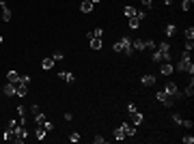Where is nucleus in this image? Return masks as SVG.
<instances>
[{
	"mask_svg": "<svg viewBox=\"0 0 194 144\" xmlns=\"http://www.w3.org/2000/svg\"><path fill=\"white\" fill-rule=\"evenodd\" d=\"M121 129L125 131V136H127V138L136 136V125H134L132 121H123V123H121Z\"/></svg>",
	"mask_w": 194,
	"mask_h": 144,
	"instance_id": "obj_3",
	"label": "nucleus"
},
{
	"mask_svg": "<svg viewBox=\"0 0 194 144\" xmlns=\"http://www.w3.org/2000/svg\"><path fill=\"white\" fill-rule=\"evenodd\" d=\"M2 41H4V37H2V35H0V43H2Z\"/></svg>",
	"mask_w": 194,
	"mask_h": 144,
	"instance_id": "obj_46",
	"label": "nucleus"
},
{
	"mask_svg": "<svg viewBox=\"0 0 194 144\" xmlns=\"http://www.w3.org/2000/svg\"><path fill=\"white\" fill-rule=\"evenodd\" d=\"M30 112H33V116H37V114L41 112V108H39L37 103H33V105H30Z\"/></svg>",
	"mask_w": 194,
	"mask_h": 144,
	"instance_id": "obj_31",
	"label": "nucleus"
},
{
	"mask_svg": "<svg viewBox=\"0 0 194 144\" xmlns=\"http://www.w3.org/2000/svg\"><path fill=\"white\" fill-rule=\"evenodd\" d=\"M46 129H43V125H39L37 129H35V140H46Z\"/></svg>",
	"mask_w": 194,
	"mask_h": 144,
	"instance_id": "obj_15",
	"label": "nucleus"
},
{
	"mask_svg": "<svg viewBox=\"0 0 194 144\" xmlns=\"http://www.w3.org/2000/svg\"><path fill=\"white\" fill-rule=\"evenodd\" d=\"M160 71H162V75H170V73H173V71H175V67H173V65H170V62H164V65H162V69H160Z\"/></svg>",
	"mask_w": 194,
	"mask_h": 144,
	"instance_id": "obj_18",
	"label": "nucleus"
},
{
	"mask_svg": "<svg viewBox=\"0 0 194 144\" xmlns=\"http://www.w3.org/2000/svg\"><path fill=\"white\" fill-rule=\"evenodd\" d=\"M138 26H140V19H138L136 15H134V17H130V28H132V30H136Z\"/></svg>",
	"mask_w": 194,
	"mask_h": 144,
	"instance_id": "obj_23",
	"label": "nucleus"
},
{
	"mask_svg": "<svg viewBox=\"0 0 194 144\" xmlns=\"http://www.w3.org/2000/svg\"><path fill=\"white\" fill-rule=\"evenodd\" d=\"M41 69H46V71L54 69V58H43L41 60Z\"/></svg>",
	"mask_w": 194,
	"mask_h": 144,
	"instance_id": "obj_17",
	"label": "nucleus"
},
{
	"mask_svg": "<svg viewBox=\"0 0 194 144\" xmlns=\"http://www.w3.org/2000/svg\"><path fill=\"white\" fill-rule=\"evenodd\" d=\"M162 2H164V4H173V0H162Z\"/></svg>",
	"mask_w": 194,
	"mask_h": 144,
	"instance_id": "obj_45",
	"label": "nucleus"
},
{
	"mask_svg": "<svg viewBox=\"0 0 194 144\" xmlns=\"http://www.w3.org/2000/svg\"><path fill=\"white\" fill-rule=\"evenodd\" d=\"M123 15H125V17H134V15H136V9H134V6H130V4H127V6H125V9H123Z\"/></svg>",
	"mask_w": 194,
	"mask_h": 144,
	"instance_id": "obj_22",
	"label": "nucleus"
},
{
	"mask_svg": "<svg viewBox=\"0 0 194 144\" xmlns=\"http://www.w3.org/2000/svg\"><path fill=\"white\" fill-rule=\"evenodd\" d=\"M136 110H138V108H136V105H134V103H127V112H130V114H134V112H136Z\"/></svg>",
	"mask_w": 194,
	"mask_h": 144,
	"instance_id": "obj_40",
	"label": "nucleus"
},
{
	"mask_svg": "<svg viewBox=\"0 0 194 144\" xmlns=\"http://www.w3.org/2000/svg\"><path fill=\"white\" fill-rule=\"evenodd\" d=\"M91 37H99V39H101V37H104V30H101V28H95L93 32L86 35V39H91Z\"/></svg>",
	"mask_w": 194,
	"mask_h": 144,
	"instance_id": "obj_24",
	"label": "nucleus"
},
{
	"mask_svg": "<svg viewBox=\"0 0 194 144\" xmlns=\"http://www.w3.org/2000/svg\"><path fill=\"white\" fill-rule=\"evenodd\" d=\"M35 123H37V125H43V123H46V114H43V112H39V114L35 116Z\"/></svg>",
	"mask_w": 194,
	"mask_h": 144,
	"instance_id": "obj_25",
	"label": "nucleus"
},
{
	"mask_svg": "<svg viewBox=\"0 0 194 144\" xmlns=\"http://www.w3.org/2000/svg\"><path fill=\"white\" fill-rule=\"evenodd\" d=\"M151 58H153V62H162V52H153Z\"/></svg>",
	"mask_w": 194,
	"mask_h": 144,
	"instance_id": "obj_30",
	"label": "nucleus"
},
{
	"mask_svg": "<svg viewBox=\"0 0 194 144\" xmlns=\"http://www.w3.org/2000/svg\"><path fill=\"white\" fill-rule=\"evenodd\" d=\"M52 58H54V62H58V60H63V58H65V54H63V52H54V54H52Z\"/></svg>",
	"mask_w": 194,
	"mask_h": 144,
	"instance_id": "obj_29",
	"label": "nucleus"
},
{
	"mask_svg": "<svg viewBox=\"0 0 194 144\" xmlns=\"http://www.w3.org/2000/svg\"><path fill=\"white\" fill-rule=\"evenodd\" d=\"M15 95H17V97H26V95H28V84L17 82V84H15Z\"/></svg>",
	"mask_w": 194,
	"mask_h": 144,
	"instance_id": "obj_7",
	"label": "nucleus"
},
{
	"mask_svg": "<svg viewBox=\"0 0 194 144\" xmlns=\"http://www.w3.org/2000/svg\"><path fill=\"white\" fill-rule=\"evenodd\" d=\"M89 45H91V49H101L104 48V41H101L99 37H91V39H89Z\"/></svg>",
	"mask_w": 194,
	"mask_h": 144,
	"instance_id": "obj_8",
	"label": "nucleus"
},
{
	"mask_svg": "<svg viewBox=\"0 0 194 144\" xmlns=\"http://www.w3.org/2000/svg\"><path fill=\"white\" fill-rule=\"evenodd\" d=\"M183 35H186V39L194 41V28H192V26H190V28H186V32H183Z\"/></svg>",
	"mask_w": 194,
	"mask_h": 144,
	"instance_id": "obj_28",
	"label": "nucleus"
},
{
	"mask_svg": "<svg viewBox=\"0 0 194 144\" xmlns=\"http://www.w3.org/2000/svg\"><path fill=\"white\" fill-rule=\"evenodd\" d=\"M164 32H166V37H175V35H177V28H175V24H168V26L164 28Z\"/></svg>",
	"mask_w": 194,
	"mask_h": 144,
	"instance_id": "obj_21",
	"label": "nucleus"
},
{
	"mask_svg": "<svg viewBox=\"0 0 194 144\" xmlns=\"http://www.w3.org/2000/svg\"><path fill=\"white\" fill-rule=\"evenodd\" d=\"M192 4H194V0H183V2H181V9H183V11H190Z\"/></svg>",
	"mask_w": 194,
	"mask_h": 144,
	"instance_id": "obj_27",
	"label": "nucleus"
},
{
	"mask_svg": "<svg viewBox=\"0 0 194 144\" xmlns=\"http://www.w3.org/2000/svg\"><path fill=\"white\" fill-rule=\"evenodd\" d=\"M93 6H95V4H93L91 0H82V4H80V11H82V13H91V11H93Z\"/></svg>",
	"mask_w": 194,
	"mask_h": 144,
	"instance_id": "obj_13",
	"label": "nucleus"
},
{
	"mask_svg": "<svg viewBox=\"0 0 194 144\" xmlns=\"http://www.w3.org/2000/svg\"><path fill=\"white\" fill-rule=\"evenodd\" d=\"M0 9H2V22H11V17H13V15H11V9L7 6V2H4V0H0Z\"/></svg>",
	"mask_w": 194,
	"mask_h": 144,
	"instance_id": "obj_6",
	"label": "nucleus"
},
{
	"mask_svg": "<svg viewBox=\"0 0 194 144\" xmlns=\"http://www.w3.org/2000/svg\"><path fill=\"white\" fill-rule=\"evenodd\" d=\"M93 142H95V144H104V138H101V136H95Z\"/></svg>",
	"mask_w": 194,
	"mask_h": 144,
	"instance_id": "obj_43",
	"label": "nucleus"
},
{
	"mask_svg": "<svg viewBox=\"0 0 194 144\" xmlns=\"http://www.w3.org/2000/svg\"><path fill=\"white\" fill-rule=\"evenodd\" d=\"M43 129H46V131H52V129H54V123L46 121V123H43Z\"/></svg>",
	"mask_w": 194,
	"mask_h": 144,
	"instance_id": "obj_37",
	"label": "nucleus"
},
{
	"mask_svg": "<svg viewBox=\"0 0 194 144\" xmlns=\"http://www.w3.org/2000/svg\"><path fill=\"white\" fill-rule=\"evenodd\" d=\"M7 80H9V82H13V84H17V82H20V73L11 69V71H7Z\"/></svg>",
	"mask_w": 194,
	"mask_h": 144,
	"instance_id": "obj_14",
	"label": "nucleus"
},
{
	"mask_svg": "<svg viewBox=\"0 0 194 144\" xmlns=\"http://www.w3.org/2000/svg\"><path fill=\"white\" fill-rule=\"evenodd\" d=\"M132 48H134V52H143V49H147L143 39H132Z\"/></svg>",
	"mask_w": 194,
	"mask_h": 144,
	"instance_id": "obj_12",
	"label": "nucleus"
},
{
	"mask_svg": "<svg viewBox=\"0 0 194 144\" xmlns=\"http://www.w3.org/2000/svg\"><path fill=\"white\" fill-rule=\"evenodd\" d=\"M69 142H80V133H76V131H73V133H71V136H69Z\"/></svg>",
	"mask_w": 194,
	"mask_h": 144,
	"instance_id": "obj_33",
	"label": "nucleus"
},
{
	"mask_svg": "<svg viewBox=\"0 0 194 144\" xmlns=\"http://www.w3.org/2000/svg\"><path fill=\"white\" fill-rule=\"evenodd\" d=\"M177 71H183V73H190L192 75L194 73V62H192V58H181L179 62H177V67H175Z\"/></svg>",
	"mask_w": 194,
	"mask_h": 144,
	"instance_id": "obj_2",
	"label": "nucleus"
},
{
	"mask_svg": "<svg viewBox=\"0 0 194 144\" xmlns=\"http://www.w3.org/2000/svg\"><path fill=\"white\" fill-rule=\"evenodd\" d=\"M130 116H132V118H130V121H132V123H134V125H136V127H138V125H140V123H143V121H145V116H143V112H138V110H136V112H134V114H130Z\"/></svg>",
	"mask_w": 194,
	"mask_h": 144,
	"instance_id": "obj_10",
	"label": "nucleus"
},
{
	"mask_svg": "<svg viewBox=\"0 0 194 144\" xmlns=\"http://www.w3.org/2000/svg\"><path fill=\"white\" fill-rule=\"evenodd\" d=\"M183 95H186V97H192V95H194V82H192V75H190V82H188V86H186Z\"/></svg>",
	"mask_w": 194,
	"mask_h": 144,
	"instance_id": "obj_20",
	"label": "nucleus"
},
{
	"mask_svg": "<svg viewBox=\"0 0 194 144\" xmlns=\"http://www.w3.org/2000/svg\"><path fill=\"white\" fill-rule=\"evenodd\" d=\"M2 93H4L7 97H13V95H15V84H13V82H9V84L2 88Z\"/></svg>",
	"mask_w": 194,
	"mask_h": 144,
	"instance_id": "obj_16",
	"label": "nucleus"
},
{
	"mask_svg": "<svg viewBox=\"0 0 194 144\" xmlns=\"http://www.w3.org/2000/svg\"><path fill=\"white\" fill-rule=\"evenodd\" d=\"M136 17H138V19L143 22V19H145V17H147V13H145V11H136Z\"/></svg>",
	"mask_w": 194,
	"mask_h": 144,
	"instance_id": "obj_41",
	"label": "nucleus"
},
{
	"mask_svg": "<svg viewBox=\"0 0 194 144\" xmlns=\"http://www.w3.org/2000/svg\"><path fill=\"white\" fill-rule=\"evenodd\" d=\"M58 78H60V80H65V82H69V84H71V82H76V75H73L71 71H60V73H58Z\"/></svg>",
	"mask_w": 194,
	"mask_h": 144,
	"instance_id": "obj_9",
	"label": "nucleus"
},
{
	"mask_svg": "<svg viewBox=\"0 0 194 144\" xmlns=\"http://www.w3.org/2000/svg\"><path fill=\"white\" fill-rule=\"evenodd\" d=\"M170 121H173L175 125H181V121H183V118H181L179 114H173V118H170Z\"/></svg>",
	"mask_w": 194,
	"mask_h": 144,
	"instance_id": "obj_35",
	"label": "nucleus"
},
{
	"mask_svg": "<svg viewBox=\"0 0 194 144\" xmlns=\"http://www.w3.org/2000/svg\"><path fill=\"white\" fill-rule=\"evenodd\" d=\"M2 140H13V129L11 127H7V131L2 133Z\"/></svg>",
	"mask_w": 194,
	"mask_h": 144,
	"instance_id": "obj_26",
	"label": "nucleus"
},
{
	"mask_svg": "<svg viewBox=\"0 0 194 144\" xmlns=\"http://www.w3.org/2000/svg\"><path fill=\"white\" fill-rule=\"evenodd\" d=\"M183 48L188 49V52H192V49H194V41H190V39H186V45H183Z\"/></svg>",
	"mask_w": 194,
	"mask_h": 144,
	"instance_id": "obj_36",
	"label": "nucleus"
},
{
	"mask_svg": "<svg viewBox=\"0 0 194 144\" xmlns=\"http://www.w3.org/2000/svg\"><path fill=\"white\" fill-rule=\"evenodd\" d=\"M181 125H186L188 129H192V125H194V123H192V121H190V118H188V121H181Z\"/></svg>",
	"mask_w": 194,
	"mask_h": 144,
	"instance_id": "obj_42",
	"label": "nucleus"
},
{
	"mask_svg": "<svg viewBox=\"0 0 194 144\" xmlns=\"http://www.w3.org/2000/svg\"><path fill=\"white\" fill-rule=\"evenodd\" d=\"M114 52H123L125 56H130V54H134V48H132V37H121V41H117L114 45H112Z\"/></svg>",
	"mask_w": 194,
	"mask_h": 144,
	"instance_id": "obj_1",
	"label": "nucleus"
},
{
	"mask_svg": "<svg viewBox=\"0 0 194 144\" xmlns=\"http://www.w3.org/2000/svg\"><path fill=\"white\" fill-rule=\"evenodd\" d=\"M145 48L147 49H155V41H153V39H147V41H145Z\"/></svg>",
	"mask_w": 194,
	"mask_h": 144,
	"instance_id": "obj_32",
	"label": "nucleus"
},
{
	"mask_svg": "<svg viewBox=\"0 0 194 144\" xmlns=\"http://www.w3.org/2000/svg\"><path fill=\"white\" fill-rule=\"evenodd\" d=\"M17 114H20V118H24L26 116V108L24 105H17Z\"/></svg>",
	"mask_w": 194,
	"mask_h": 144,
	"instance_id": "obj_34",
	"label": "nucleus"
},
{
	"mask_svg": "<svg viewBox=\"0 0 194 144\" xmlns=\"http://www.w3.org/2000/svg\"><path fill=\"white\" fill-rule=\"evenodd\" d=\"M20 82H22V84H30V78H28V75H20Z\"/></svg>",
	"mask_w": 194,
	"mask_h": 144,
	"instance_id": "obj_39",
	"label": "nucleus"
},
{
	"mask_svg": "<svg viewBox=\"0 0 194 144\" xmlns=\"http://www.w3.org/2000/svg\"><path fill=\"white\" fill-rule=\"evenodd\" d=\"M164 93H166L168 97H181L179 88H177V84H173V82H168V84L164 86Z\"/></svg>",
	"mask_w": 194,
	"mask_h": 144,
	"instance_id": "obj_4",
	"label": "nucleus"
},
{
	"mask_svg": "<svg viewBox=\"0 0 194 144\" xmlns=\"http://www.w3.org/2000/svg\"><path fill=\"white\" fill-rule=\"evenodd\" d=\"M140 84L143 86H155V75H143V80H140Z\"/></svg>",
	"mask_w": 194,
	"mask_h": 144,
	"instance_id": "obj_11",
	"label": "nucleus"
},
{
	"mask_svg": "<svg viewBox=\"0 0 194 144\" xmlns=\"http://www.w3.org/2000/svg\"><path fill=\"white\" fill-rule=\"evenodd\" d=\"M140 2H143V4H145L147 9H151V4H153V0H140Z\"/></svg>",
	"mask_w": 194,
	"mask_h": 144,
	"instance_id": "obj_44",
	"label": "nucleus"
},
{
	"mask_svg": "<svg viewBox=\"0 0 194 144\" xmlns=\"http://www.w3.org/2000/svg\"><path fill=\"white\" fill-rule=\"evenodd\" d=\"M112 136H114V140H119V142H121V140H125V138H127V136H125V131H123V129H121V127H117V129H114V133H112Z\"/></svg>",
	"mask_w": 194,
	"mask_h": 144,
	"instance_id": "obj_19",
	"label": "nucleus"
},
{
	"mask_svg": "<svg viewBox=\"0 0 194 144\" xmlns=\"http://www.w3.org/2000/svg\"><path fill=\"white\" fill-rule=\"evenodd\" d=\"M181 140H183V144H192V142H194V138H192V136H183Z\"/></svg>",
	"mask_w": 194,
	"mask_h": 144,
	"instance_id": "obj_38",
	"label": "nucleus"
},
{
	"mask_svg": "<svg viewBox=\"0 0 194 144\" xmlns=\"http://www.w3.org/2000/svg\"><path fill=\"white\" fill-rule=\"evenodd\" d=\"M155 99H157L162 105H166V108H168V105H173V103H170V97L166 95L164 91H157V93H155Z\"/></svg>",
	"mask_w": 194,
	"mask_h": 144,
	"instance_id": "obj_5",
	"label": "nucleus"
}]
</instances>
